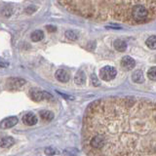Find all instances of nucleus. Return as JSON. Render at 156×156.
Wrapping results in <instances>:
<instances>
[{
  "mask_svg": "<svg viewBox=\"0 0 156 156\" xmlns=\"http://www.w3.org/2000/svg\"><path fill=\"white\" fill-rule=\"evenodd\" d=\"M148 11L144 6H141V5H138V6H135L132 9L131 12V17L132 20H134L135 22H144L145 21L148 17Z\"/></svg>",
  "mask_w": 156,
  "mask_h": 156,
  "instance_id": "1",
  "label": "nucleus"
},
{
  "mask_svg": "<svg viewBox=\"0 0 156 156\" xmlns=\"http://www.w3.org/2000/svg\"><path fill=\"white\" fill-rule=\"evenodd\" d=\"M116 74H117L116 69L113 66H106L105 67H102L100 71V77L105 81H110L112 79H114Z\"/></svg>",
  "mask_w": 156,
  "mask_h": 156,
  "instance_id": "2",
  "label": "nucleus"
},
{
  "mask_svg": "<svg viewBox=\"0 0 156 156\" xmlns=\"http://www.w3.org/2000/svg\"><path fill=\"white\" fill-rule=\"evenodd\" d=\"M29 94H30L31 99L35 101H41L45 99H47V100L53 99L50 94H48V93H46V92H42L39 89H31Z\"/></svg>",
  "mask_w": 156,
  "mask_h": 156,
  "instance_id": "3",
  "label": "nucleus"
},
{
  "mask_svg": "<svg viewBox=\"0 0 156 156\" xmlns=\"http://www.w3.org/2000/svg\"><path fill=\"white\" fill-rule=\"evenodd\" d=\"M18 124V118L16 116H12V117H8V118H5L1 123H0V127L1 129H9L12 128V127L16 126Z\"/></svg>",
  "mask_w": 156,
  "mask_h": 156,
  "instance_id": "4",
  "label": "nucleus"
},
{
  "mask_svg": "<svg viewBox=\"0 0 156 156\" xmlns=\"http://www.w3.org/2000/svg\"><path fill=\"white\" fill-rule=\"evenodd\" d=\"M121 66H123L124 68H126V69H132V68H134L135 66H136V62L131 57L129 56H126L124 57L123 58H122L121 61Z\"/></svg>",
  "mask_w": 156,
  "mask_h": 156,
  "instance_id": "5",
  "label": "nucleus"
},
{
  "mask_svg": "<svg viewBox=\"0 0 156 156\" xmlns=\"http://www.w3.org/2000/svg\"><path fill=\"white\" fill-rule=\"evenodd\" d=\"M23 120V123L27 124V126H33L37 123V117L33 113H31V112H28V113L24 115Z\"/></svg>",
  "mask_w": 156,
  "mask_h": 156,
  "instance_id": "6",
  "label": "nucleus"
},
{
  "mask_svg": "<svg viewBox=\"0 0 156 156\" xmlns=\"http://www.w3.org/2000/svg\"><path fill=\"white\" fill-rule=\"evenodd\" d=\"M15 144V140L12 136H1L0 138V147L9 148Z\"/></svg>",
  "mask_w": 156,
  "mask_h": 156,
  "instance_id": "7",
  "label": "nucleus"
},
{
  "mask_svg": "<svg viewBox=\"0 0 156 156\" xmlns=\"http://www.w3.org/2000/svg\"><path fill=\"white\" fill-rule=\"evenodd\" d=\"M56 78L60 82L65 83V82H67L68 80H69L70 76H69V73H68L66 70H65V69H58L56 72Z\"/></svg>",
  "mask_w": 156,
  "mask_h": 156,
  "instance_id": "8",
  "label": "nucleus"
},
{
  "mask_svg": "<svg viewBox=\"0 0 156 156\" xmlns=\"http://www.w3.org/2000/svg\"><path fill=\"white\" fill-rule=\"evenodd\" d=\"M132 79L135 83H143L144 81V74L143 72L140 70H136L133 73V75H132Z\"/></svg>",
  "mask_w": 156,
  "mask_h": 156,
  "instance_id": "9",
  "label": "nucleus"
},
{
  "mask_svg": "<svg viewBox=\"0 0 156 156\" xmlns=\"http://www.w3.org/2000/svg\"><path fill=\"white\" fill-rule=\"evenodd\" d=\"M113 46H114V48L116 49L117 51H119V52H124V51L126 50V48H127V44H126L125 41L118 39V40H115V41H114Z\"/></svg>",
  "mask_w": 156,
  "mask_h": 156,
  "instance_id": "10",
  "label": "nucleus"
},
{
  "mask_svg": "<svg viewBox=\"0 0 156 156\" xmlns=\"http://www.w3.org/2000/svg\"><path fill=\"white\" fill-rule=\"evenodd\" d=\"M85 79H86L85 73L80 70V71H78L76 73L75 78H74V82L76 83L77 85H82V84H84Z\"/></svg>",
  "mask_w": 156,
  "mask_h": 156,
  "instance_id": "11",
  "label": "nucleus"
},
{
  "mask_svg": "<svg viewBox=\"0 0 156 156\" xmlns=\"http://www.w3.org/2000/svg\"><path fill=\"white\" fill-rule=\"evenodd\" d=\"M44 38V32L42 30H35L31 33V39L33 41L38 42Z\"/></svg>",
  "mask_w": 156,
  "mask_h": 156,
  "instance_id": "12",
  "label": "nucleus"
},
{
  "mask_svg": "<svg viewBox=\"0 0 156 156\" xmlns=\"http://www.w3.org/2000/svg\"><path fill=\"white\" fill-rule=\"evenodd\" d=\"M39 114H40L42 119L46 120V121H51L54 118V113L49 110H42V111H40Z\"/></svg>",
  "mask_w": 156,
  "mask_h": 156,
  "instance_id": "13",
  "label": "nucleus"
},
{
  "mask_svg": "<svg viewBox=\"0 0 156 156\" xmlns=\"http://www.w3.org/2000/svg\"><path fill=\"white\" fill-rule=\"evenodd\" d=\"M146 46H147L149 49H156V36L153 35V36H150L147 38V40H146Z\"/></svg>",
  "mask_w": 156,
  "mask_h": 156,
  "instance_id": "14",
  "label": "nucleus"
},
{
  "mask_svg": "<svg viewBox=\"0 0 156 156\" xmlns=\"http://www.w3.org/2000/svg\"><path fill=\"white\" fill-rule=\"evenodd\" d=\"M147 77L150 80H156V66L151 67L147 72Z\"/></svg>",
  "mask_w": 156,
  "mask_h": 156,
  "instance_id": "15",
  "label": "nucleus"
},
{
  "mask_svg": "<svg viewBox=\"0 0 156 156\" xmlns=\"http://www.w3.org/2000/svg\"><path fill=\"white\" fill-rule=\"evenodd\" d=\"M66 36L69 39V40H76L77 39V34L74 32V31H72V30H67L66 32Z\"/></svg>",
  "mask_w": 156,
  "mask_h": 156,
  "instance_id": "16",
  "label": "nucleus"
},
{
  "mask_svg": "<svg viewBox=\"0 0 156 156\" xmlns=\"http://www.w3.org/2000/svg\"><path fill=\"white\" fill-rule=\"evenodd\" d=\"M53 148H47L46 149V154H57L58 151H53Z\"/></svg>",
  "mask_w": 156,
  "mask_h": 156,
  "instance_id": "17",
  "label": "nucleus"
},
{
  "mask_svg": "<svg viewBox=\"0 0 156 156\" xmlns=\"http://www.w3.org/2000/svg\"><path fill=\"white\" fill-rule=\"evenodd\" d=\"M92 81H93V83H94V85H95V86H98V85H99V82H97V77H96L95 74H93V75H92Z\"/></svg>",
  "mask_w": 156,
  "mask_h": 156,
  "instance_id": "18",
  "label": "nucleus"
}]
</instances>
